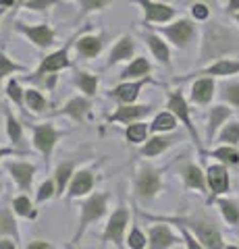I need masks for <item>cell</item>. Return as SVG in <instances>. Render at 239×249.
Masks as SVG:
<instances>
[{
    "label": "cell",
    "instance_id": "obj_1",
    "mask_svg": "<svg viewBox=\"0 0 239 249\" xmlns=\"http://www.w3.org/2000/svg\"><path fill=\"white\" fill-rule=\"evenodd\" d=\"M237 37L233 31H229L227 27L219 25V23H212L210 27L206 29L204 36V46H202V58L200 60H212L219 58L227 52L237 50Z\"/></svg>",
    "mask_w": 239,
    "mask_h": 249
},
{
    "label": "cell",
    "instance_id": "obj_2",
    "mask_svg": "<svg viewBox=\"0 0 239 249\" xmlns=\"http://www.w3.org/2000/svg\"><path fill=\"white\" fill-rule=\"evenodd\" d=\"M106 201H109V196L106 193H94L86 204L81 206V220H79V229H77L73 241L77 243V241L81 239V235L86 232V229L90 227L92 222H96L98 218H102L104 212H106Z\"/></svg>",
    "mask_w": 239,
    "mask_h": 249
},
{
    "label": "cell",
    "instance_id": "obj_3",
    "mask_svg": "<svg viewBox=\"0 0 239 249\" xmlns=\"http://www.w3.org/2000/svg\"><path fill=\"white\" fill-rule=\"evenodd\" d=\"M181 224H185V227H189L194 231L206 249H222L221 232L217 231V227H214L212 222H208V220H181Z\"/></svg>",
    "mask_w": 239,
    "mask_h": 249
},
{
    "label": "cell",
    "instance_id": "obj_4",
    "mask_svg": "<svg viewBox=\"0 0 239 249\" xmlns=\"http://www.w3.org/2000/svg\"><path fill=\"white\" fill-rule=\"evenodd\" d=\"M129 224V210L125 206H119L117 210L112 212L109 224H106V231H104V241H110V243L119 245L123 243V232H125Z\"/></svg>",
    "mask_w": 239,
    "mask_h": 249
},
{
    "label": "cell",
    "instance_id": "obj_5",
    "mask_svg": "<svg viewBox=\"0 0 239 249\" xmlns=\"http://www.w3.org/2000/svg\"><path fill=\"white\" fill-rule=\"evenodd\" d=\"M58 137H60V131H56L52 124H36L34 127V145L42 152L44 160H50Z\"/></svg>",
    "mask_w": 239,
    "mask_h": 249
},
{
    "label": "cell",
    "instance_id": "obj_6",
    "mask_svg": "<svg viewBox=\"0 0 239 249\" xmlns=\"http://www.w3.org/2000/svg\"><path fill=\"white\" fill-rule=\"evenodd\" d=\"M160 191V177L156 170L144 168L135 178V196L142 201H150Z\"/></svg>",
    "mask_w": 239,
    "mask_h": 249
},
{
    "label": "cell",
    "instance_id": "obj_7",
    "mask_svg": "<svg viewBox=\"0 0 239 249\" xmlns=\"http://www.w3.org/2000/svg\"><path fill=\"white\" fill-rule=\"evenodd\" d=\"M163 34H165L175 46H179V48H187L189 42L194 40V36H196V29H194V25H191V21L181 19V21L173 23V25L165 27Z\"/></svg>",
    "mask_w": 239,
    "mask_h": 249
},
{
    "label": "cell",
    "instance_id": "obj_8",
    "mask_svg": "<svg viewBox=\"0 0 239 249\" xmlns=\"http://www.w3.org/2000/svg\"><path fill=\"white\" fill-rule=\"evenodd\" d=\"M154 110V108L150 104H142V106H133V104H123L121 108L114 114L109 116L110 123H137L140 119H144V116H148L150 112Z\"/></svg>",
    "mask_w": 239,
    "mask_h": 249
},
{
    "label": "cell",
    "instance_id": "obj_9",
    "mask_svg": "<svg viewBox=\"0 0 239 249\" xmlns=\"http://www.w3.org/2000/svg\"><path fill=\"white\" fill-rule=\"evenodd\" d=\"M168 108H171V112L177 116V119H181L183 124L187 127V131L191 133V137L198 142V133H196V127L191 124V119H189V108L185 104V100L179 91H168ZM200 143V142H198Z\"/></svg>",
    "mask_w": 239,
    "mask_h": 249
},
{
    "label": "cell",
    "instance_id": "obj_10",
    "mask_svg": "<svg viewBox=\"0 0 239 249\" xmlns=\"http://www.w3.org/2000/svg\"><path fill=\"white\" fill-rule=\"evenodd\" d=\"M135 2L142 4L148 23H165L175 17V9H171V6H166V4L152 2V0H135Z\"/></svg>",
    "mask_w": 239,
    "mask_h": 249
},
{
    "label": "cell",
    "instance_id": "obj_11",
    "mask_svg": "<svg viewBox=\"0 0 239 249\" xmlns=\"http://www.w3.org/2000/svg\"><path fill=\"white\" fill-rule=\"evenodd\" d=\"M6 168H9V173L13 175V178L17 181V185L21 187L23 191L32 189L34 175H36V166L34 164H29V162H9Z\"/></svg>",
    "mask_w": 239,
    "mask_h": 249
},
{
    "label": "cell",
    "instance_id": "obj_12",
    "mask_svg": "<svg viewBox=\"0 0 239 249\" xmlns=\"http://www.w3.org/2000/svg\"><path fill=\"white\" fill-rule=\"evenodd\" d=\"M69 67V58H67V50H58L55 54H50V56H46L40 67H37V71L34 75V79H42L44 75H50V73H56L60 69Z\"/></svg>",
    "mask_w": 239,
    "mask_h": 249
},
{
    "label": "cell",
    "instance_id": "obj_13",
    "mask_svg": "<svg viewBox=\"0 0 239 249\" xmlns=\"http://www.w3.org/2000/svg\"><path fill=\"white\" fill-rule=\"evenodd\" d=\"M19 31L25 34L29 40H32L36 46L40 48H46L55 42V31H52L48 25H34V27H27V25H19Z\"/></svg>",
    "mask_w": 239,
    "mask_h": 249
},
{
    "label": "cell",
    "instance_id": "obj_14",
    "mask_svg": "<svg viewBox=\"0 0 239 249\" xmlns=\"http://www.w3.org/2000/svg\"><path fill=\"white\" fill-rule=\"evenodd\" d=\"M92 187H94V175L90 170H77L71 178V183H69V196L71 197L86 196V193L92 191Z\"/></svg>",
    "mask_w": 239,
    "mask_h": 249
},
{
    "label": "cell",
    "instance_id": "obj_15",
    "mask_svg": "<svg viewBox=\"0 0 239 249\" xmlns=\"http://www.w3.org/2000/svg\"><path fill=\"white\" fill-rule=\"evenodd\" d=\"M148 81H150L148 77H142V79L135 81V83H123V85H119V88L112 91V96L117 98L121 104H133V100L140 96V89H142Z\"/></svg>",
    "mask_w": 239,
    "mask_h": 249
},
{
    "label": "cell",
    "instance_id": "obj_16",
    "mask_svg": "<svg viewBox=\"0 0 239 249\" xmlns=\"http://www.w3.org/2000/svg\"><path fill=\"white\" fill-rule=\"evenodd\" d=\"M175 243H177V237L168 231V227H165V224L150 229V249H168Z\"/></svg>",
    "mask_w": 239,
    "mask_h": 249
},
{
    "label": "cell",
    "instance_id": "obj_17",
    "mask_svg": "<svg viewBox=\"0 0 239 249\" xmlns=\"http://www.w3.org/2000/svg\"><path fill=\"white\" fill-rule=\"evenodd\" d=\"M88 110H90V102L86 98H73V100H69L60 110H56V114H69L73 121L81 123L83 116L88 114Z\"/></svg>",
    "mask_w": 239,
    "mask_h": 249
},
{
    "label": "cell",
    "instance_id": "obj_18",
    "mask_svg": "<svg viewBox=\"0 0 239 249\" xmlns=\"http://www.w3.org/2000/svg\"><path fill=\"white\" fill-rule=\"evenodd\" d=\"M135 52V42L131 40L129 36L121 37L117 42V46L110 50V56H109V65H114V62H121V60H127L131 58V54Z\"/></svg>",
    "mask_w": 239,
    "mask_h": 249
},
{
    "label": "cell",
    "instance_id": "obj_19",
    "mask_svg": "<svg viewBox=\"0 0 239 249\" xmlns=\"http://www.w3.org/2000/svg\"><path fill=\"white\" fill-rule=\"evenodd\" d=\"M75 175V162L69 160V162H60L56 166V173H55V181H56V196H63V191L67 189V185L71 183V178Z\"/></svg>",
    "mask_w": 239,
    "mask_h": 249
},
{
    "label": "cell",
    "instance_id": "obj_20",
    "mask_svg": "<svg viewBox=\"0 0 239 249\" xmlns=\"http://www.w3.org/2000/svg\"><path fill=\"white\" fill-rule=\"evenodd\" d=\"M208 185L214 193H225L229 189V175L222 166H210L208 168Z\"/></svg>",
    "mask_w": 239,
    "mask_h": 249
},
{
    "label": "cell",
    "instance_id": "obj_21",
    "mask_svg": "<svg viewBox=\"0 0 239 249\" xmlns=\"http://www.w3.org/2000/svg\"><path fill=\"white\" fill-rule=\"evenodd\" d=\"M212 93H214V81L208 79V77L206 79H198L194 83V88H191V98H194V102H198V104L210 102Z\"/></svg>",
    "mask_w": 239,
    "mask_h": 249
},
{
    "label": "cell",
    "instance_id": "obj_22",
    "mask_svg": "<svg viewBox=\"0 0 239 249\" xmlns=\"http://www.w3.org/2000/svg\"><path fill=\"white\" fill-rule=\"evenodd\" d=\"M100 50H102V37L86 36L77 42V52L86 58H94L96 54H100Z\"/></svg>",
    "mask_w": 239,
    "mask_h": 249
},
{
    "label": "cell",
    "instance_id": "obj_23",
    "mask_svg": "<svg viewBox=\"0 0 239 249\" xmlns=\"http://www.w3.org/2000/svg\"><path fill=\"white\" fill-rule=\"evenodd\" d=\"M173 142H175V137H152L150 142H146V145L140 150V154L146 156V158H152V156L163 154Z\"/></svg>",
    "mask_w": 239,
    "mask_h": 249
},
{
    "label": "cell",
    "instance_id": "obj_24",
    "mask_svg": "<svg viewBox=\"0 0 239 249\" xmlns=\"http://www.w3.org/2000/svg\"><path fill=\"white\" fill-rule=\"evenodd\" d=\"M183 178H185V185L187 187H194V189H200V191L206 189V178L196 164H187L183 168Z\"/></svg>",
    "mask_w": 239,
    "mask_h": 249
},
{
    "label": "cell",
    "instance_id": "obj_25",
    "mask_svg": "<svg viewBox=\"0 0 239 249\" xmlns=\"http://www.w3.org/2000/svg\"><path fill=\"white\" fill-rule=\"evenodd\" d=\"M146 42H148V46L152 48V52H154V56H156L163 65H171V54H168V48H166V44L160 40L158 36H152V34H148L146 36Z\"/></svg>",
    "mask_w": 239,
    "mask_h": 249
},
{
    "label": "cell",
    "instance_id": "obj_26",
    "mask_svg": "<svg viewBox=\"0 0 239 249\" xmlns=\"http://www.w3.org/2000/svg\"><path fill=\"white\" fill-rule=\"evenodd\" d=\"M235 73H239V62L222 58V60H219V62H214V65L208 67L202 75H235Z\"/></svg>",
    "mask_w": 239,
    "mask_h": 249
},
{
    "label": "cell",
    "instance_id": "obj_27",
    "mask_svg": "<svg viewBox=\"0 0 239 249\" xmlns=\"http://www.w3.org/2000/svg\"><path fill=\"white\" fill-rule=\"evenodd\" d=\"M2 235H13L15 239H19L17 222H15L13 212L9 208H0V237Z\"/></svg>",
    "mask_w": 239,
    "mask_h": 249
},
{
    "label": "cell",
    "instance_id": "obj_28",
    "mask_svg": "<svg viewBox=\"0 0 239 249\" xmlns=\"http://www.w3.org/2000/svg\"><path fill=\"white\" fill-rule=\"evenodd\" d=\"M6 133H9L15 147H23V129L11 110H6Z\"/></svg>",
    "mask_w": 239,
    "mask_h": 249
},
{
    "label": "cell",
    "instance_id": "obj_29",
    "mask_svg": "<svg viewBox=\"0 0 239 249\" xmlns=\"http://www.w3.org/2000/svg\"><path fill=\"white\" fill-rule=\"evenodd\" d=\"M229 114L231 110L225 106H217V108H212V112H210V123H208V142H212V137H214V131H217L221 127V123L229 119Z\"/></svg>",
    "mask_w": 239,
    "mask_h": 249
},
{
    "label": "cell",
    "instance_id": "obj_30",
    "mask_svg": "<svg viewBox=\"0 0 239 249\" xmlns=\"http://www.w3.org/2000/svg\"><path fill=\"white\" fill-rule=\"evenodd\" d=\"M150 73V62L146 58H135L131 65L121 73L123 79H129V77H146Z\"/></svg>",
    "mask_w": 239,
    "mask_h": 249
},
{
    "label": "cell",
    "instance_id": "obj_31",
    "mask_svg": "<svg viewBox=\"0 0 239 249\" xmlns=\"http://www.w3.org/2000/svg\"><path fill=\"white\" fill-rule=\"evenodd\" d=\"M75 83L81 88V91L86 93V96H94L96 89H98V75H90V73H77L75 77Z\"/></svg>",
    "mask_w": 239,
    "mask_h": 249
},
{
    "label": "cell",
    "instance_id": "obj_32",
    "mask_svg": "<svg viewBox=\"0 0 239 249\" xmlns=\"http://www.w3.org/2000/svg\"><path fill=\"white\" fill-rule=\"evenodd\" d=\"M13 210H15L17 214L25 216V218H36V216H37L36 208H34L32 201H29V197H27V196H19V197H15V199H13Z\"/></svg>",
    "mask_w": 239,
    "mask_h": 249
},
{
    "label": "cell",
    "instance_id": "obj_33",
    "mask_svg": "<svg viewBox=\"0 0 239 249\" xmlns=\"http://www.w3.org/2000/svg\"><path fill=\"white\" fill-rule=\"evenodd\" d=\"M125 135L131 143H142L148 137V124L146 123H131L129 129L125 131Z\"/></svg>",
    "mask_w": 239,
    "mask_h": 249
},
{
    "label": "cell",
    "instance_id": "obj_34",
    "mask_svg": "<svg viewBox=\"0 0 239 249\" xmlns=\"http://www.w3.org/2000/svg\"><path fill=\"white\" fill-rule=\"evenodd\" d=\"M175 124H177V121H175L173 112H160L156 119H154V123L150 124V129L152 131H171V129H175Z\"/></svg>",
    "mask_w": 239,
    "mask_h": 249
},
{
    "label": "cell",
    "instance_id": "obj_35",
    "mask_svg": "<svg viewBox=\"0 0 239 249\" xmlns=\"http://www.w3.org/2000/svg\"><path fill=\"white\" fill-rule=\"evenodd\" d=\"M25 102L34 112H42L46 108V98L37 89H27L25 91Z\"/></svg>",
    "mask_w": 239,
    "mask_h": 249
},
{
    "label": "cell",
    "instance_id": "obj_36",
    "mask_svg": "<svg viewBox=\"0 0 239 249\" xmlns=\"http://www.w3.org/2000/svg\"><path fill=\"white\" fill-rule=\"evenodd\" d=\"M219 206L222 210V214H225L227 222H231V224L239 222V208H237V204H233V201H227V199H221Z\"/></svg>",
    "mask_w": 239,
    "mask_h": 249
},
{
    "label": "cell",
    "instance_id": "obj_37",
    "mask_svg": "<svg viewBox=\"0 0 239 249\" xmlns=\"http://www.w3.org/2000/svg\"><path fill=\"white\" fill-rule=\"evenodd\" d=\"M56 196V181L55 178H50V181H46L40 185V191H37V201H46V199H50V197H55Z\"/></svg>",
    "mask_w": 239,
    "mask_h": 249
},
{
    "label": "cell",
    "instance_id": "obj_38",
    "mask_svg": "<svg viewBox=\"0 0 239 249\" xmlns=\"http://www.w3.org/2000/svg\"><path fill=\"white\" fill-rule=\"evenodd\" d=\"M127 245H129L131 249H144V247H146V237H144V232L137 229V227L131 229L129 237H127Z\"/></svg>",
    "mask_w": 239,
    "mask_h": 249
},
{
    "label": "cell",
    "instance_id": "obj_39",
    "mask_svg": "<svg viewBox=\"0 0 239 249\" xmlns=\"http://www.w3.org/2000/svg\"><path fill=\"white\" fill-rule=\"evenodd\" d=\"M214 158H221L222 162H229V164H237L239 154L233 147H219V150H214Z\"/></svg>",
    "mask_w": 239,
    "mask_h": 249
},
{
    "label": "cell",
    "instance_id": "obj_40",
    "mask_svg": "<svg viewBox=\"0 0 239 249\" xmlns=\"http://www.w3.org/2000/svg\"><path fill=\"white\" fill-rule=\"evenodd\" d=\"M221 142H225V143H237L239 142V123L227 124L225 131L221 133Z\"/></svg>",
    "mask_w": 239,
    "mask_h": 249
},
{
    "label": "cell",
    "instance_id": "obj_41",
    "mask_svg": "<svg viewBox=\"0 0 239 249\" xmlns=\"http://www.w3.org/2000/svg\"><path fill=\"white\" fill-rule=\"evenodd\" d=\"M6 96H9L19 108L23 106V93H21V88H19L17 81H9V83H6Z\"/></svg>",
    "mask_w": 239,
    "mask_h": 249
},
{
    "label": "cell",
    "instance_id": "obj_42",
    "mask_svg": "<svg viewBox=\"0 0 239 249\" xmlns=\"http://www.w3.org/2000/svg\"><path fill=\"white\" fill-rule=\"evenodd\" d=\"M13 71H23V67H21V65H15V62H11L2 52H0V79H2L4 75L13 73Z\"/></svg>",
    "mask_w": 239,
    "mask_h": 249
},
{
    "label": "cell",
    "instance_id": "obj_43",
    "mask_svg": "<svg viewBox=\"0 0 239 249\" xmlns=\"http://www.w3.org/2000/svg\"><path fill=\"white\" fill-rule=\"evenodd\" d=\"M191 15H194V19H198V21H206L208 15H210V9L206 6V2H194Z\"/></svg>",
    "mask_w": 239,
    "mask_h": 249
},
{
    "label": "cell",
    "instance_id": "obj_44",
    "mask_svg": "<svg viewBox=\"0 0 239 249\" xmlns=\"http://www.w3.org/2000/svg\"><path fill=\"white\" fill-rule=\"evenodd\" d=\"M225 98L233 106H239V83H231L225 88Z\"/></svg>",
    "mask_w": 239,
    "mask_h": 249
},
{
    "label": "cell",
    "instance_id": "obj_45",
    "mask_svg": "<svg viewBox=\"0 0 239 249\" xmlns=\"http://www.w3.org/2000/svg\"><path fill=\"white\" fill-rule=\"evenodd\" d=\"M179 229H181V232H183V239H185V243H187V249H204L202 245L198 243V241L194 239L189 235V231H187V227H185V224H181L179 222Z\"/></svg>",
    "mask_w": 239,
    "mask_h": 249
},
{
    "label": "cell",
    "instance_id": "obj_46",
    "mask_svg": "<svg viewBox=\"0 0 239 249\" xmlns=\"http://www.w3.org/2000/svg\"><path fill=\"white\" fill-rule=\"evenodd\" d=\"M55 2L56 0H27L25 6L27 9H34V11H42V9H48V6Z\"/></svg>",
    "mask_w": 239,
    "mask_h": 249
},
{
    "label": "cell",
    "instance_id": "obj_47",
    "mask_svg": "<svg viewBox=\"0 0 239 249\" xmlns=\"http://www.w3.org/2000/svg\"><path fill=\"white\" fill-rule=\"evenodd\" d=\"M109 0H81L83 11H94V9H102Z\"/></svg>",
    "mask_w": 239,
    "mask_h": 249
},
{
    "label": "cell",
    "instance_id": "obj_48",
    "mask_svg": "<svg viewBox=\"0 0 239 249\" xmlns=\"http://www.w3.org/2000/svg\"><path fill=\"white\" fill-rule=\"evenodd\" d=\"M27 249H55L50 243H44V241H34V243H29Z\"/></svg>",
    "mask_w": 239,
    "mask_h": 249
},
{
    "label": "cell",
    "instance_id": "obj_49",
    "mask_svg": "<svg viewBox=\"0 0 239 249\" xmlns=\"http://www.w3.org/2000/svg\"><path fill=\"white\" fill-rule=\"evenodd\" d=\"M23 150H17V147H0V158L4 156H11V154H21Z\"/></svg>",
    "mask_w": 239,
    "mask_h": 249
},
{
    "label": "cell",
    "instance_id": "obj_50",
    "mask_svg": "<svg viewBox=\"0 0 239 249\" xmlns=\"http://www.w3.org/2000/svg\"><path fill=\"white\" fill-rule=\"evenodd\" d=\"M0 249H17V247H15V241L4 239V241H0Z\"/></svg>",
    "mask_w": 239,
    "mask_h": 249
},
{
    "label": "cell",
    "instance_id": "obj_51",
    "mask_svg": "<svg viewBox=\"0 0 239 249\" xmlns=\"http://www.w3.org/2000/svg\"><path fill=\"white\" fill-rule=\"evenodd\" d=\"M229 13H237L239 11V0H229Z\"/></svg>",
    "mask_w": 239,
    "mask_h": 249
},
{
    "label": "cell",
    "instance_id": "obj_52",
    "mask_svg": "<svg viewBox=\"0 0 239 249\" xmlns=\"http://www.w3.org/2000/svg\"><path fill=\"white\" fill-rule=\"evenodd\" d=\"M181 2H214V0H181Z\"/></svg>",
    "mask_w": 239,
    "mask_h": 249
},
{
    "label": "cell",
    "instance_id": "obj_53",
    "mask_svg": "<svg viewBox=\"0 0 239 249\" xmlns=\"http://www.w3.org/2000/svg\"><path fill=\"white\" fill-rule=\"evenodd\" d=\"M0 4H4V6H11V4H15V0H0Z\"/></svg>",
    "mask_w": 239,
    "mask_h": 249
},
{
    "label": "cell",
    "instance_id": "obj_54",
    "mask_svg": "<svg viewBox=\"0 0 239 249\" xmlns=\"http://www.w3.org/2000/svg\"><path fill=\"white\" fill-rule=\"evenodd\" d=\"M19 2H27V0H19Z\"/></svg>",
    "mask_w": 239,
    "mask_h": 249
},
{
    "label": "cell",
    "instance_id": "obj_55",
    "mask_svg": "<svg viewBox=\"0 0 239 249\" xmlns=\"http://www.w3.org/2000/svg\"><path fill=\"white\" fill-rule=\"evenodd\" d=\"M0 191H2V183H0Z\"/></svg>",
    "mask_w": 239,
    "mask_h": 249
},
{
    "label": "cell",
    "instance_id": "obj_56",
    "mask_svg": "<svg viewBox=\"0 0 239 249\" xmlns=\"http://www.w3.org/2000/svg\"><path fill=\"white\" fill-rule=\"evenodd\" d=\"M227 249H237V247H227Z\"/></svg>",
    "mask_w": 239,
    "mask_h": 249
},
{
    "label": "cell",
    "instance_id": "obj_57",
    "mask_svg": "<svg viewBox=\"0 0 239 249\" xmlns=\"http://www.w3.org/2000/svg\"><path fill=\"white\" fill-rule=\"evenodd\" d=\"M237 23H239V13H237Z\"/></svg>",
    "mask_w": 239,
    "mask_h": 249
}]
</instances>
